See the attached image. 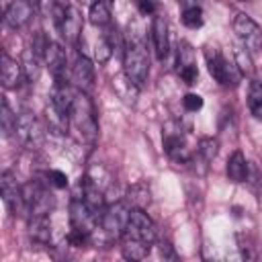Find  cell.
<instances>
[{
    "label": "cell",
    "mask_w": 262,
    "mask_h": 262,
    "mask_svg": "<svg viewBox=\"0 0 262 262\" xmlns=\"http://www.w3.org/2000/svg\"><path fill=\"white\" fill-rule=\"evenodd\" d=\"M156 223L149 219V215L139 209V207H133L131 213H129V221H127V227L121 235V250H123V256L127 260H143L147 258L149 250H151V244L156 239Z\"/></svg>",
    "instance_id": "obj_1"
},
{
    "label": "cell",
    "mask_w": 262,
    "mask_h": 262,
    "mask_svg": "<svg viewBox=\"0 0 262 262\" xmlns=\"http://www.w3.org/2000/svg\"><path fill=\"white\" fill-rule=\"evenodd\" d=\"M70 125L80 133V137L88 143H92L98 135V123H96V111L92 100L88 98V92L76 90L74 102L70 108Z\"/></svg>",
    "instance_id": "obj_2"
},
{
    "label": "cell",
    "mask_w": 262,
    "mask_h": 262,
    "mask_svg": "<svg viewBox=\"0 0 262 262\" xmlns=\"http://www.w3.org/2000/svg\"><path fill=\"white\" fill-rule=\"evenodd\" d=\"M123 72L125 78H129L137 88L145 84L149 74V57L147 49L141 39L133 37L129 43H125V55H123Z\"/></svg>",
    "instance_id": "obj_3"
},
{
    "label": "cell",
    "mask_w": 262,
    "mask_h": 262,
    "mask_svg": "<svg viewBox=\"0 0 262 262\" xmlns=\"http://www.w3.org/2000/svg\"><path fill=\"white\" fill-rule=\"evenodd\" d=\"M205 59H207V68H209V74L211 78L221 84V86H237L239 84V78H242V72L237 68L235 61H229L221 49L217 45H205Z\"/></svg>",
    "instance_id": "obj_4"
},
{
    "label": "cell",
    "mask_w": 262,
    "mask_h": 262,
    "mask_svg": "<svg viewBox=\"0 0 262 262\" xmlns=\"http://www.w3.org/2000/svg\"><path fill=\"white\" fill-rule=\"evenodd\" d=\"M233 31L248 51H262V29L252 16H248L246 12H237L233 18Z\"/></svg>",
    "instance_id": "obj_5"
},
{
    "label": "cell",
    "mask_w": 262,
    "mask_h": 262,
    "mask_svg": "<svg viewBox=\"0 0 262 262\" xmlns=\"http://www.w3.org/2000/svg\"><path fill=\"white\" fill-rule=\"evenodd\" d=\"M14 135L29 149H35V147H39L43 143V127H41V123L37 121V117L31 111H23L20 115H16Z\"/></svg>",
    "instance_id": "obj_6"
},
{
    "label": "cell",
    "mask_w": 262,
    "mask_h": 262,
    "mask_svg": "<svg viewBox=\"0 0 262 262\" xmlns=\"http://www.w3.org/2000/svg\"><path fill=\"white\" fill-rule=\"evenodd\" d=\"M0 192H2V201L6 205V209L16 215V213H27V203H25V190L18 186L16 178L12 176V172H2L0 176Z\"/></svg>",
    "instance_id": "obj_7"
},
{
    "label": "cell",
    "mask_w": 262,
    "mask_h": 262,
    "mask_svg": "<svg viewBox=\"0 0 262 262\" xmlns=\"http://www.w3.org/2000/svg\"><path fill=\"white\" fill-rule=\"evenodd\" d=\"M162 141H164L166 154L176 164H186V162L192 160V147L188 145V139H186V135L180 129H168V131H164Z\"/></svg>",
    "instance_id": "obj_8"
},
{
    "label": "cell",
    "mask_w": 262,
    "mask_h": 262,
    "mask_svg": "<svg viewBox=\"0 0 262 262\" xmlns=\"http://www.w3.org/2000/svg\"><path fill=\"white\" fill-rule=\"evenodd\" d=\"M129 213H131V209H127L123 203H115L104 209V213L100 217V227L104 229V233L108 237H121L127 227Z\"/></svg>",
    "instance_id": "obj_9"
},
{
    "label": "cell",
    "mask_w": 262,
    "mask_h": 262,
    "mask_svg": "<svg viewBox=\"0 0 262 262\" xmlns=\"http://www.w3.org/2000/svg\"><path fill=\"white\" fill-rule=\"evenodd\" d=\"M72 82L76 84L78 90L82 92H90L94 86V66L92 61L82 53L76 55L74 66H72Z\"/></svg>",
    "instance_id": "obj_10"
},
{
    "label": "cell",
    "mask_w": 262,
    "mask_h": 262,
    "mask_svg": "<svg viewBox=\"0 0 262 262\" xmlns=\"http://www.w3.org/2000/svg\"><path fill=\"white\" fill-rule=\"evenodd\" d=\"M35 14V8L29 0H12L4 10V23L10 29H23Z\"/></svg>",
    "instance_id": "obj_11"
},
{
    "label": "cell",
    "mask_w": 262,
    "mask_h": 262,
    "mask_svg": "<svg viewBox=\"0 0 262 262\" xmlns=\"http://www.w3.org/2000/svg\"><path fill=\"white\" fill-rule=\"evenodd\" d=\"M151 43H154V51L158 59H166L168 49H170V41H168V23L166 16L162 12H158L151 20Z\"/></svg>",
    "instance_id": "obj_12"
},
{
    "label": "cell",
    "mask_w": 262,
    "mask_h": 262,
    "mask_svg": "<svg viewBox=\"0 0 262 262\" xmlns=\"http://www.w3.org/2000/svg\"><path fill=\"white\" fill-rule=\"evenodd\" d=\"M25 76L23 72V63L16 61L14 57H10L6 51L2 53V59H0V80H2V86L6 90L10 88H16L20 84V78Z\"/></svg>",
    "instance_id": "obj_13"
},
{
    "label": "cell",
    "mask_w": 262,
    "mask_h": 262,
    "mask_svg": "<svg viewBox=\"0 0 262 262\" xmlns=\"http://www.w3.org/2000/svg\"><path fill=\"white\" fill-rule=\"evenodd\" d=\"M45 63L49 66V72L53 76V82H66V51L61 49V45L57 43H49L47 51H45Z\"/></svg>",
    "instance_id": "obj_14"
},
{
    "label": "cell",
    "mask_w": 262,
    "mask_h": 262,
    "mask_svg": "<svg viewBox=\"0 0 262 262\" xmlns=\"http://www.w3.org/2000/svg\"><path fill=\"white\" fill-rule=\"evenodd\" d=\"M57 29H59V33L63 35L66 41L76 43L80 33H82V16H80V12L76 8H72V6H68L61 23L57 25Z\"/></svg>",
    "instance_id": "obj_15"
},
{
    "label": "cell",
    "mask_w": 262,
    "mask_h": 262,
    "mask_svg": "<svg viewBox=\"0 0 262 262\" xmlns=\"http://www.w3.org/2000/svg\"><path fill=\"white\" fill-rule=\"evenodd\" d=\"M225 172H227V178L231 182H244V180H248V162H246V156L239 149H235L229 156Z\"/></svg>",
    "instance_id": "obj_16"
},
{
    "label": "cell",
    "mask_w": 262,
    "mask_h": 262,
    "mask_svg": "<svg viewBox=\"0 0 262 262\" xmlns=\"http://www.w3.org/2000/svg\"><path fill=\"white\" fill-rule=\"evenodd\" d=\"M88 18L94 27H108L111 25V6L102 0H94L88 10Z\"/></svg>",
    "instance_id": "obj_17"
},
{
    "label": "cell",
    "mask_w": 262,
    "mask_h": 262,
    "mask_svg": "<svg viewBox=\"0 0 262 262\" xmlns=\"http://www.w3.org/2000/svg\"><path fill=\"white\" fill-rule=\"evenodd\" d=\"M39 61H41V57L33 51V49H27L25 53H23V72H25V78L29 80V82H37L39 80V74H41V66H39Z\"/></svg>",
    "instance_id": "obj_18"
},
{
    "label": "cell",
    "mask_w": 262,
    "mask_h": 262,
    "mask_svg": "<svg viewBox=\"0 0 262 262\" xmlns=\"http://www.w3.org/2000/svg\"><path fill=\"white\" fill-rule=\"evenodd\" d=\"M248 108L250 113L262 121V82L252 80L248 88Z\"/></svg>",
    "instance_id": "obj_19"
},
{
    "label": "cell",
    "mask_w": 262,
    "mask_h": 262,
    "mask_svg": "<svg viewBox=\"0 0 262 262\" xmlns=\"http://www.w3.org/2000/svg\"><path fill=\"white\" fill-rule=\"evenodd\" d=\"M0 129L4 137H10L16 129V115L10 111L6 98H2V106H0Z\"/></svg>",
    "instance_id": "obj_20"
},
{
    "label": "cell",
    "mask_w": 262,
    "mask_h": 262,
    "mask_svg": "<svg viewBox=\"0 0 262 262\" xmlns=\"http://www.w3.org/2000/svg\"><path fill=\"white\" fill-rule=\"evenodd\" d=\"M182 25L188 27V29H199L203 27L205 23V16H203V8L201 6H190V8H182Z\"/></svg>",
    "instance_id": "obj_21"
},
{
    "label": "cell",
    "mask_w": 262,
    "mask_h": 262,
    "mask_svg": "<svg viewBox=\"0 0 262 262\" xmlns=\"http://www.w3.org/2000/svg\"><path fill=\"white\" fill-rule=\"evenodd\" d=\"M217 149H219L217 139H213V137H203V139L199 141L196 154H199V156H201L205 162H211V160L217 156Z\"/></svg>",
    "instance_id": "obj_22"
},
{
    "label": "cell",
    "mask_w": 262,
    "mask_h": 262,
    "mask_svg": "<svg viewBox=\"0 0 262 262\" xmlns=\"http://www.w3.org/2000/svg\"><path fill=\"white\" fill-rule=\"evenodd\" d=\"M115 51H113V45H111V41L102 35L98 41H96V47H94V57H96V61L98 63H104V61H108L111 59V55H113Z\"/></svg>",
    "instance_id": "obj_23"
},
{
    "label": "cell",
    "mask_w": 262,
    "mask_h": 262,
    "mask_svg": "<svg viewBox=\"0 0 262 262\" xmlns=\"http://www.w3.org/2000/svg\"><path fill=\"white\" fill-rule=\"evenodd\" d=\"M90 231H82V229H70V233H68V244L70 246H74V248H86L88 244H90Z\"/></svg>",
    "instance_id": "obj_24"
},
{
    "label": "cell",
    "mask_w": 262,
    "mask_h": 262,
    "mask_svg": "<svg viewBox=\"0 0 262 262\" xmlns=\"http://www.w3.org/2000/svg\"><path fill=\"white\" fill-rule=\"evenodd\" d=\"M178 74H180V78H182V82H184V84L192 86V84H196V78H199V68H196V63L180 66V68H178Z\"/></svg>",
    "instance_id": "obj_25"
},
{
    "label": "cell",
    "mask_w": 262,
    "mask_h": 262,
    "mask_svg": "<svg viewBox=\"0 0 262 262\" xmlns=\"http://www.w3.org/2000/svg\"><path fill=\"white\" fill-rule=\"evenodd\" d=\"M235 63H237V68H239V72L242 74H252L254 72V68H252V59H250V55L246 53V49L244 47H237L235 49Z\"/></svg>",
    "instance_id": "obj_26"
},
{
    "label": "cell",
    "mask_w": 262,
    "mask_h": 262,
    "mask_svg": "<svg viewBox=\"0 0 262 262\" xmlns=\"http://www.w3.org/2000/svg\"><path fill=\"white\" fill-rule=\"evenodd\" d=\"M182 106H184L188 113H196V111L203 108V96L196 94V92H188V94H184V98H182Z\"/></svg>",
    "instance_id": "obj_27"
},
{
    "label": "cell",
    "mask_w": 262,
    "mask_h": 262,
    "mask_svg": "<svg viewBox=\"0 0 262 262\" xmlns=\"http://www.w3.org/2000/svg\"><path fill=\"white\" fill-rule=\"evenodd\" d=\"M137 2V10L143 16H156L160 12V2L158 0H135Z\"/></svg>",
    "instance_id": "obj_28"
},
{
    "label": "cell",
    "mask_w": 262,
    "mask_h": 262,
    "mask_svg": "<svg viewBox=\"0 0 262 262\" xmlns=\"http://www.w3.org/2000/svg\"><path fill=\"white\" fill-rule=\"evenodd\" d=\"M47 178H49V184L55 186V188H66L68 186V176L63 172H59V170H49Z\"/></svg>",
    "instance_id": "obj_29"
},
{
    "label": "cell",
    "mask_w": 262,
    "mask_h": 262,
    "mask_svg": "<svg viewBox=\"0 0 262 262\" xmlns=\"http://www.w3.org/2000/svg\"><path fill=\"white\" fill-rule=\"evenodd\" d=\"M160 252H162V256H170V258H176V254L172 252V246H170V244H164V242H162V246H160Z\"/></svg>",
    "instance_id": "obj_30"
},
{
    "label": "cell",
    "mask_w": 262,
    "mask_h": 262,
    "mask_svg": "<svg viewBox=\"0 0 262 262\" xmlns=\"http://www.w3.org/2000/svg\"><path fill=\"white\" fill-rule=\"evenodd\" d=\"M178 4H180L182 8H190V6H201L203 0H178Z\"/></svg>",
    "instance_id": "obj_31"
},
{
    "label": "cell",
    "mask_w": 262,
    "mask_h": 262,
    "mask_svg": "<svg viewBox=\"0 0 262 262\" xmlns=\"http://www.w3.org/2000/svg\"><path fill=\"white\" fill-rule=\"evenodd\" d=\"M31 4H33V8H35V12L39 10V6H41V0H29Z\"/></svg>",
    "instance_id": "obj_32"
},
{
    "label": "cell",
    "mask_w": 262,
    "mask_h": 262,
    "mask_svg": "<svg viewBox=\"0 0 262 262\" xmlns=\"http://www.w3.org/2000/svg\"><path fill=\"white\" fill-rule=\"evenodd\" d=\"M102 2H106V4H108V6H111V4H113V0H102Z\"/></svg>",
    "instance_id": "obj_33"
}]
</instances>
